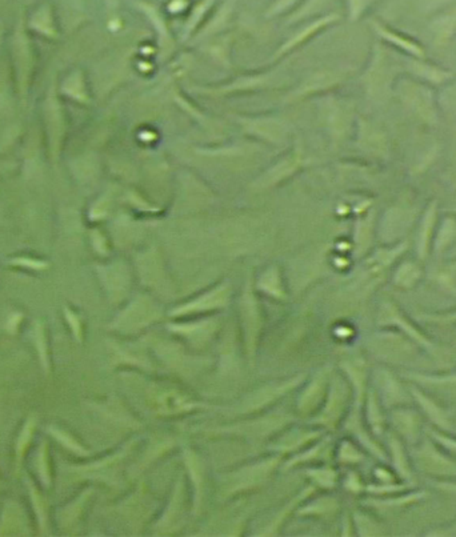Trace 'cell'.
<instances>
[{
  "label": "cell",
  "instance_id": "6da1fadb",
  "mask_svg": "<svg viewBox=\"0 0 456 537\" xmlns=\"http://www.w3.org/2000/svg\"><path fill=\"white\" fill-rule=\"evenodd\" d=\"M418 467L434 476H456V463L447 459L444 454L430 443H424L422 448L416 451Z\"/></svg>",
  "mask_w": 456,
  "mask_h": 537
},
{
  "label": "cell",
  "instance_id": "7a4b0ae2",
  "mask_svg": "<svg viewBox=\"0 0 456 537\" xmlns=\"http://www.w3.org/2000/svg\"><path fill=\"white\" fill-rule=\"evenodd\" d=\"M4 535H30L28 521L24 509L15 503L6 504L0 518V536Z\"/></svg>",
  "mask_w": 456,
  "mask_h": 537
},
{
  "label": "cell",
  "instance_id": "3957f363",
  "mask_svg": "<svg viewBox=\"0 0 456 537\" xmlns=\"http://www.w3.org/2000/svg\"><path fill=\"white\" fill-rule=\"evenodd\" d=\"M383 319H385V323H389V324H394V325L399 327L414 341L422 344L424 347H430L431 346L430 340L423 335L421 331H418V328L409 320L405 319V316L402 315V312L394 304H391V302L386 304Z\"/></svg>",
  "mask_w": 456,
  "mask_h": 537
},
{
  "label": "cell",
  "instance_id": "277c9868",
  "mask_svg": "<svg viewBox=\"0 0 456 537\" xmlns=\"http://www.w3.org/2000/svg\"><path fill=\"white\" fill-rule=\"evenodd\" d=\"M411 392L414 395V398L416 399V402L421 404V407L423 408V411L427 414V416L430 418V420L432 423H435L440 428H447L450 429L451 428V423L450 419L447 416V414L440 408L438 404L435 403L432 399H430L428 396H425L423 392H421L418 388H411Z\"/></svg>",
  "mask_w": 456,
  "mask_h": 537
},
{
  "label": "cell",
  "instance_id": "5b68a950",
  "mask_svg": "<svg viewBox=\"0 0 456 537\" xmlns=\"http://www.w3.org/2000/svg\"><path fill=\"white\" fill-rule=\"evenodd\" d=\"M37 425V418L34 414L28 416L26 423L23 424V428L17 437V444H15V463H17V473H19L23 459L27 454V450L30 448L33 438H34L35 429Z\"/></svg>",
  "mask_w": 456,
  "mask_h": 537
},
{
  "label": "cell",
  "instance_id": "8992f818",
  "mask_svg": "<svg viewBox=\"0 0 456 537\" xmlns=\"http://www.w3.org/2000/svg\"><path fill=\"white\" fill-rule=\"evenodd\" d=\"M27 487L30 489V496H31V502L34 505L36 519H37V524H39V531H40V534L47 535L49 534V503L42 496L39 489L35 487L34 483L30 479H27Z\"/></svg>",
  "mask_w": 456,
  "mask_h": 537
},
{
  "label": "cell",
  "instance_id": "52a82bcc",
  "mask_svg": "<svg viewBox=\"0 0 456 537\" xmlns=\"http://www.w3.org/2000/svg\"><path fill=\"white\" fill-rule=\"evenodd\" d=\"M394 421L399 432L408 440H414L418 436L419 418L411 409H399L395 412Z\"/></svg>",
  "mask_w": 456,
  "mask_h": 537
},
{
  "label": "cell",
  "instance_id": "ba28073f",
  "mask_svg": "<svg viewBox=\"0 0 456 537\" xmlns=\"http://www.w3.org/2000/svg\"><path fill=\"white\" fill-rule=\"evenodd\" d=\"M34 344L36 352L39 356L40 366L44 370L46 376L50 375V355H49V344L46 337V328L42 320H35L34 323Z\"/></svg>",
  "mask_w": 456,
  "mask_h": 537
},
{
  "label": "cell",
  "instance_id": "9c48e42d",
  "mask_svg": "<svg viewBox=\"0 0 456 537\" xmlns=\"http://www.w3.org/2000/svg\"><path fill=\"white\" fill-rule=\"evenodd\" d=\"M422 276L421 268L412 263V262H405L396 269L394 275V283L395 286L402 288V289H409L415 286Z\"/></svg>",
  "mask_w": 456,
  "mask_h": 537
},
{
  "label": "cell",
  "instance_id": "30bf717a",
  "mask_svg": "<svg viewBox=\"0 0 456 537\" xmlns=\"http://www.w3.org/2000/svg\"><path fill=\"white\" fill-rule=\"evenodd\" d=\"M35 468H36L37 476H39L43 487L49 489L51 487V483H52V475H51L50 450H49L47 440H43L40 443L39 451L36 454V460H35Z\"/></svg>",
  "mask_w": 456,
  "mask_h": 537
},
{
  "label": "cell",
  "instance_id": "8fae6325",
  "mask_svg": "<svg viewBox=\"0 0 456 537\" xmlns=\"http://www.w3.org/2000/svg\"><path fill=\"white\" fill-rule=\"evenodd\" d=\"M408 377L412 380L421 382L425 386H432V388H437L440 391L456 395V373H450L447 376H428V375L424 376V375L416 373V375H409Z\"/></svg>",
  "mask_w": 456,
  "mask_h": 537
},
{
  "label": "cell",
  "instance_id": "7c38bea8",
  "mask_svg": "<svg viewBox=\"0 0 456 537\" xmlns=\"http://www.w3.org/2000/svg\"><path fill=\"white\" fill-rule=\"evenodd\" d=\"M434 223H435V204H431L428 211H427V214H425L422 230H421V234H419L418 252H419L421 259H424L425 255H427V250L430 247V239H431V234H432V230H434Z\"/></svg>",
  "mask_w": 456,
  "mask_h": 537
},
{
  "label": "cell",
  "instance_id": "4fadbf2b",
  "mask_svg": "<svg viewBox=\"0 0 456 537\" xmlns=\"http://www.w3.org/2000/svg\"><path fill=\"white\" fill-rule=\"evenodd\" d=\"M47 432L49 435L53 437L60 445H63L66 450H68L69 452H74L75 454H79V456H85L88 454V452L85 451V448L74 438L72 435H69L67 431L65 429H60L55 425H50L47 428Z\"/></svg>",
  "mask_w": 456,
  "mask_h": 537
},
{
  "label": "cell",
  "instance_id": "5bb4252c",
  "mask_svg": "<svg viewBox=\"0 0 456 537\" xmlns=\"http://www.w3.org/2000/svg\"><path fill=\"white\" fill-rule=\"evenodd\" d=\"M391 450H392V456H394V464L396 467V470L399 472V475L403 479H411L412 473H411L409 463H408L407 456L403 451L402 443L396 437L391 438Z\"/></svg>",
  "mask_w": 456,
  "mask_h": 537
},
{
  "label": "cell",
  "instance_id": "9a60e30c",
  "mask_svg": "<svg viewBox=\"0 0 456 537\" xmlns=\"http://www.w3.org/2000/svg\"><path fill=\"white\" fill-rule=\"evenodd\" d=\"M382 34H385L387 39L392 40L396 46H399V49L405 50V52H408L411 55H415L416 58H423L424 56V51H423L422 47L416 42L409 39L408 36L400 34L396 35L394 31H386V30H382Z\"/></svg>",
  "mask_w": 456,
  "mask_h": 537
},
{
  "label": "cell",
  "instance_id": "2e32d148",
  "mask_svg": "<svg viewBox=\"0 0 456 537\" xmlns=\"http://www.w3.org/2000/svg\"><path fill=\"white\" fill-rule=\"evenodd\" d=\"M65 316H66L68 325H69V328L72 331V335L81 343L83 332H82V321L79 319V316L75 312H72L68 307H65Z\"/></svg>",
  "mask_w": 456,
  "mask_h": 537
},
{
  "label": "cell",
  "instance_id": "e0dca14e",
  "mask_svg": "<svg viewBox=\"0 0 456 537\" xmlns=\"http://www.w3.org/2000/svg\"><path fill=\"white\" fill-rule=\"evenodd\" d=\"M418 72H419L421 75H423V76L427 75V78H428L430 80L437 82V83H440L441 80H444V79L448 78V74L444 72V71H441L439 68L431 67V66H424V65H421V66H419Z\"/></svg>",
  "mask_w": 456,
  "mask_h": 537
},
{
  "label": "cell",
  "instance_id": "ac0fdd59",
  "mask_svg": "<svg viewBox=\"0 0 456 537\" xmlns=\"http://www.w3.org/2000/svg\"><path fill=\"white\" fill-rule=\"evenodd\" d=\"M11 264H14V266H17V267H26V268L36 269V271L49 268V264H47V263L40 262V260L28 259V257H19V259H14V260H11Z\"/></svg>",
  "mask_w": 456,
  "mask_h": 537
},
{
  "label": "cell",
  "instance_id": "d6986e66",
  "mask_svg": "<svg viewBox=\"0 0 456 537\" xmlns=\"http://www.w3.org/2000/svg\"><path fill=\"white\" fill-rule=\"evenodd\" d=\"M24 319V315L22 312H12L6 323V331L10 335H17V328Z\"/></svg>",
  "mask_w": 456,
  "mask_h": 537
},
{
  "label": "cell",
  "instance_id": "ffe728a7",
  "mask_svg": "<svg viewBox=\"0 0 456 537\" xmlns=\"http://www.w3.org/2000/svg\"><path fill=\"white\" fill-rule=\"evenodd\" d=\"M431 435H432V437H434V438H435V440L439 443L440 445L446 447L448 451H451V452L456 454L455 438H453V437L450 436H446V435H441V434L437 432V431H432V432H431Z\"/></svg>",
  "mask_w": 456,
  "mask_h": 537
},
{
  "label": "cell",
  "instance_id": "44dd1931",
  "mask_svg": "<svg viewBox=\"0 0 456 537\" xmlns=\"http://www.w3.org/2000/svg\"><path fill=\"white\" fill-rule=\"evenodd\" d=\"M424 319H431V321H438V323H453V321H456V314H448V315H446V316H443V318H440V316H424Z\"/></svg>",
  "mask_w": 456,
  "mask_h": 537
},
{
  "label": "cell",
  "instance_id": "7402d4cb",
  "mask_svg": "<svg viewBox=\"0 0 456 537\" xmlns=\"http://www.w3.org/2000/svg\"><path fill=\"white\" fill-rule=\"evenodd\" d=\"M435 486L440 488L441 491L448 492V493L455 495L456 496V483H438V484H435Z\"/></svg>",
  "mask_w": 456,
  "mask_h": 537
}]
</instances>
